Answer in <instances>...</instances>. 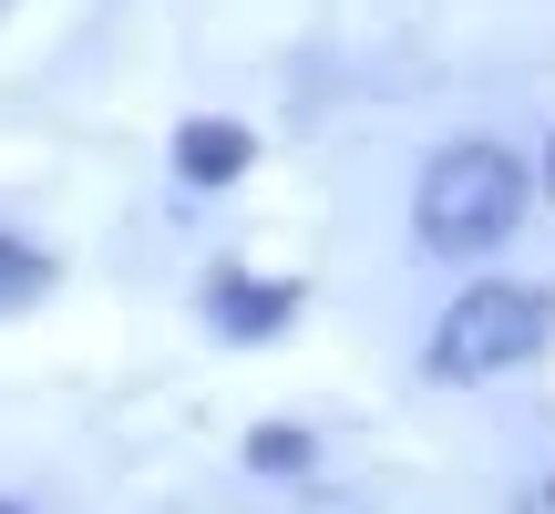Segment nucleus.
I'll return each mask as SVG.
<instances>
[{
	"instance_id": "obj_1",
	"label": "nucleus",
	"mask_w": 555,
	"mask_h": 514,
	"mask_svg": "<svg viewBox=\"0 0 555 514\" xmlns=\"http://www.w3.org/2000/svg\"><path fill=\"white\" fill-rule=\"evenodd\" d=\"M515 217H525V165L504 155V144H442V155L422 165V196H412L422 247L483 257V247L515 237Z\"/></svg>"
},
{
	"instance_id": "obj_2",
	"label": "nucleus",
	"mask_w": 555,
	"mask_h": 514,
	"mask_svg": "<svg viewBox=\"0 0 555 514\" xmlns=\"http://www.w3.org/2000/svg\"><path fill=\"white\" fill-rule=\"evenodd\" d=\"M545 288H525V278H474V288L442 309L433 330V381H453V391H474V381H504L525 371V360H545Z\"/></svg>"
},
{
	"instance_id": "obj_3",
	"label": "nucleus",
	"mask_w": 555,
	"mask_h": 514,
	"mask_svg": "<svg viewBox=\"0 0 555 514\" xmlns=\"http://www.w3.org/2000/svg\"><path fill=\"white\" fill-rule=\"evenodd\" d=\"M206 319H217V330H278V319H288V288H237V278H217V288H206Z\"/></svg>"
},
{
	"instance_id": "obj_4",
	"label": "nucleus",
	"mask_w": 555,
	"mask_h": 514,
	"mask_svg": "<svg viewBox=\"0 0 555 514\" xmlns=\"http://www.w3.org/2000/svg\"><path fill=\"white\" fill-rule=\"evenodd\" d=\"M176 155H185V176H196V185H217V176H237V165H247V134H237V124H196Z\"/></svg>"
},
{
	"instance_id": "obj_5",
	"label": "nucleus",
	"mask_w": 555,
	"mask_h": 514,
	"mask_svg": "<svg viewBox=\"0 0 555 514\" xmlns=\"http://www.w3.org/2000/svg\"><path fill=\"white\" fill-rule=\"evenodd\" d=\"M41 288H52V257L21 247V237H0V309H21V298H41Z\"/></svg>"
},
{
	"instance_id": "obj_6",
	"label": "nucleus",
	"mask_w": 555,
	"mask_h": 514,
	"mask_svg": "<svg viewBox=\"0 0 555 514\" xmlns=\"http://www.w3.org/2000/svg\"><path fill=\"white\" fill-rule=\"evenodd\" d=\"M247 463H268V474H298V463H309V442H298L288 422H268V433L247 442Z\"/></svg>"
},
{
	"instance_id": "obj_7",
	"label": "nucleus",
	"mask_w": 555,
	"mask_h": 514,
	"mask_svg": "<svg viewBox=\"0 0 555 514\" xmlns=\"http://www.w3.org/2000/svg\"><path fill=\"white\" fill-rule=\"evenodd\" d=\"M0 514H21V504H0Z\"/></svg>"
}]
</instances>
